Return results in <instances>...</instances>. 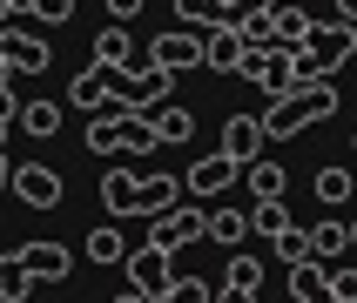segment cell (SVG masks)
Returning <instances> with one entry per match:
<instances>
[{"instance_id": "25", "label": "cell", "mask_w": 357, "mask_h": 303, "mask_svg": "<svg viewBox=\"0 0 357 303\" xmlns=\"http://www.w3.org/2000/svg\"><path fill=\"white\" fill-rule=\"evenodd\" d=\"M202 236H216V242H229V249H236L243 236H250V216H243V209H209V222H202Z\"/></svg>"}, {"instance_id": "4", "label": "cell", "mask_w": 357, "mask_h": 303, "mask_svg": "<svg viewBox=\"0 0 357 303\" xmlns=\"http://www.w3.org/2000/svg\"><path fill=\"white\" fill-rule=\"evenodd\" d=\"M202 222H209V202H169V209L149 216V242H162V249H189V242H202Z\"/></svg>"}, {"instance_id": "8", "label": "cell", "mask_w": 357, "mask_h": 303, "mask_svg": "<svg viewBox=\"0 0 357 303\" xmlns=\"http://www.w3.org/2000/svg\"><path fill=\"white\" fill-rule=\"evenodd\" d=\"M236 176H243V162H229L216 148V155H202L189 176H182V196H196V202H216L222 189H236Z\"/></svg>"}, {"instance_id": "46", "label": "cell", "mask_w": 357, "mask_h": 303, "mask_svg": "<svg viewBox=\"0 0 357 303\" xmlns=\"http://www.w3.org/2000/svg\"><path fill=\"white\" fill-rule=\"evenodd\" d=\"M0 20H7V14H0Z\"/></svg>"}, {"instance_id": "18", "label": "cell", "mask_w": 357, "mask_h": 303, "mask_svg": "<svg viewBox=\"0 0 357 303\" xmlns=\"http://www.w3.org/2000/svg\"><path fill=\"white\" fill-rule=\"evenodd\" d=\"M324 290H331V263H317V256L290 263V297H297V303H317Z\"/></svg>"}, {"instance_id": "22", "label": "cell", "mask_w": 357, "mask_h": 303, "mask_svg": "<svg viewBox=\"0 0 357 303\" xmlns=\"http://www.w3.org/2000/svg\"><path fill=\"white\" fill-rule=\"evenodd\" d=\"M20 297H34V277H27L20 249H7L0 256V303H20Z\"/></svg>"}, {"instance_id": "32", "label": "cell", "mask_w": 357, "mask_h": 303, "mask_svg": "<svg viewBox=\"0 0 357 303\" xmlns=\"http://www.w3.org/2000/svg\"><path fill=\"white\" fill-rule=\"evenodd\" d=\"M176 20H182V27H209L216 7H209V0H176Z\"/></svg>"}, {"instance_id": "33", "label": "cell", "mask_w": 357, "mask_h": 303, "mask_svg": "<svg viewBox=\"0 0 357 303\" xmlns=\"http://www.w3.org/2000/svg\"><path fill=\"white\" fill-rule=\"evenodd\" d=\"M331 303H357V270H331V290H324Z\"/></svg>"}, {"instance_id": "20", "label": "cell", "mask_w": 357, "mask_h": 303, "mask_svg": "<svg viewBox=\"0 0 357 303\" xmlns=\"http://www.w3.org/2000/svg\"><path fill=\"white\" fill-rule=\"evenodd\" d=\"M121 256H128V236H121L115 216L101 222V229H88V263H101V270H108V263H121Z\"/></svg>"}, {"instance_id": "3", "label": "cell", "mask_w": 357, "mask_h": 303, "mask_svg": "<svg viewBox=\"0 0 357 303\" xmlns=\"http://www.w3.org/2000/svg\"><path fill=\"white\" fill-rule=\"evenodd\" d=\"M115 75V101H128V108H162V101L176 95V68H108Z\"/></svg>"}, {"instance_id": "13", "label": "cell", "mask_w": 357, "mask_h": 303, "mask_svg": "<svg viewBox=\"0 0 357 303\" xmlns=\"http://www.w3.org/2000/svg\"><path fill=\"white\" fill-rule=\"evenodd\" d=\"M20 263H27L34 283H68V270H75V256L61 242H20Z\"/></svg>"}, {"instance_id": "9", "label": "cell", "mask_w": 357, "mask_h": 303, "mask_svg": "<svg viewBox=\"0 0 357 303\" xmlns=\"http://www.w3.org/2000/svg\"><path fill=\"white\" fill-rule=\"evenodd\" d=\"M236 61H243V34H236V20H229V14H216L209 27H202V68L236 75Z\"/></svg>"}, {"instance_id": "15", "label": "cell", "mask_w": 357, "mask_h": 303, "mask_svg": "<svg viewBox=\"0 0 357 303\" xmlns=\"http://www.w3.org/2000/svg\"><path fill=\"white\" fill-rule=\"evenodd\" d=\"M108 95H115V75H108V68H88V75H75V88H68V101H75V108H88V115H95V108H108Z\"/></svg>"}, {"instance_id": "30", "label": "cell", "mask_w": 357, "mask_h": 303, "mask_svg": "<svg viewBox=\"0 0 357 303\" xmlns=\"http://www.w3.org/2000/svg\"><path fill=\"white\" fill-rule=\"evenodd\" d=\"M270 249H277V263H303V256H310V229H297V222H290V229H277V236H270Z\"/></svg>"}, {"instance_id": "26", "label": "cell", "mask_w": 357, "mask_h": 303, "mask_svg": "<svg viewBox=\"0 0 357 303\" xmlns=\"http://www.w3.org/2000/svg\"><path fill=\"white\" fill-rule=\"evenodd\" d=\"M344 249H351V229H344V222H331V216H324L317 229H310V256H317V263H337Z\"/></svg>"}, {"instance_id": "28", "label": "cell", "mask_w": 357, "mask_h": 303, "mask_svg": "<svg viewBox=\"0 0 357 303\" xmlns=\"http://www.w3.org/2000/svg\"><path fill=\"white\" fill-rule=\"evenodd\" d=\"M310 189H317V202L324 209H337V202H351V169H337V162H331V169H317V182H310Z\"/></svg>"}, {"instance_id": "1", "label": "cell", "mask_w": 357, "mask_h": 303, "mask_svg": "<svg viewBox=\"0 0 357 303\" xmlns=\"http://www.w3.org/2000/svg\"><path fill=\"white\" fill-rule=\"evenodd\" d=\"M337 115V88L331 81H310V88H283V95H270V108H263V135L270 141H290V135H303L310 121H331Z\"/></svg>"}, {"instance_id": "40", "label": "cell", "mask_w": 357, "mask_h": 303, "mask_svg": "<svg viewBox=\"0 0 357 303\" xmlns=\"http://www.w3.org/2000/svg\"><path fill=\"white\" fill-rule=\"evenodd\" d=\"M209 7H216V14H229V7H243V0H209Z\"/></svg>"}, {"instance_id": "14", "label": "cell", "mask_w": 357, "mask_h": 303, "mask_svg": "<svg viewBox=\"0 0 357 303\" xmlns=\"http://www.w3.org/2000/svg\"><path fill=\"white\" fill-rule=\"evenodd\" d=\"M270 40H277V47H303V40H310V14H303L297 0H277V7H270Z\"/></svg>"}, {"instance_id": "41", "label": "cell", "mask_w": 357, "mask_h": 303, "mask_svg": "<svg viewBox=\"0 0 357 303\" xmlns=\"http://www.w3.org/2000/svg\"><path fill=\"white\" fill-rule=\"evenodd\" d=\"M7 135H14V128H7V121H0V148H7Z\"/></svg>"}, {"instance_id": "2", "label": "cell", "mask_w": 357, "mask_h": 303, "mask_svg": "<svg viewBox=\"0 0 357 303\" xmlns=\"http://www.w3.org/2000/svg\"><path fill=\"white\" fill-rule=\"evenodd\" d=\"M176 249H162V242H142V249H128V290H142L149 303H169V283H176Z\"/></svg>"}, {"instance_id": "45", "label": "cell", "mask_w": 357, "mask_h": 303, "mask_svg": "<svg viewBox=\"0 0 357 303\" xmlns=\"http://www.w3.org/2000/svg\"><path fill=\"white\" fill-rule=\"evenodd\" d=\"M351 148H357V141H351Z\"/></svg>"}, {"instance_id": "7", "label": "cell", "mask_w": 357, "mask_h": 303, "mask_svg": "<svg viewBox=\"0 0 357 303\" xmlns=\"http://www.w3.org/2000/svg\"><path fill=\"white\" fill-rule=\"evenodd\" d=\"M108 108H115V148H121V155H155V148H162L149 108H128V101H115V95H108Z\"/></svg>"}, {"instance_id": "43", "label": "cell", "mask_w": 357, "mask_h": 303, "mask_svg": "<svg viewBox=\"0 0 357 303\" xmlns=\"http://www.w3.org/2000/svg\"><path fill=\"white\" fill-rule=\"evenodd\" d=\"M0 81H14V68H7V61H0Z\"/></svg>"}, {"instance_id": "24", "label": "cell", "mask_w": 357, "mask_h": 303, "mask_svg": "<svg viewBox=\"0 0 357 303\" xmlns=\"http://www.w3.org/2000/svg\"><path fill=\"white\" fill-rule=\"evenodd\" d=\"M128 54H135V47H128V27L108 20V27L95 34V61H101V68H128Z\"/></svg>"}, {"instance_id": "31", "label": "cell", "mask_w": 357, "mask_h": 303, "mask_svg": "<svg viewBox=\"0 0 357 303\" xmlns=\"http://www.w3.org/2000/svg\"><path fill=\"white\" fill-rule=\"evenodd\" d=\"M88 148H95V155H121V148H115V108H95V121H88Z\"/></svg>"}, {"instance_id": "12", "label": "cell", "mask_w": 357, "mask_h": 303, "mask_svg": "<svg viewBox=\"0 0 357 303\" xmlns=\"http://www.w3.org/2000/svg\"><path fill=\"white\" fill-rule=\"evenodd\" d=\"M216 148H222L229 162H257L263 148H270V135H263V121H257V115H229V121H222V141H216Z\"/></svg>"}, {"instance_id": "6", "label": "cell", "mask_w": 357, "mask_h": 303, "mask_svg": "<svg viewBox=\"0 0 357 303\" xmlns=\"http://www.w3.org/2000/svg\"><path fill=\"white\" fill-rule=\"evenodd\" d=\"M0 61H7L14 75H40V68L54 61V47H47L40 34H27L20 20H0Z\"/></svg>"}, {"instance_id": "29", "label": "cell", "mask_w": 357, "mask_h": 303, "mask_svg": "<svg viewBox=\"0 0 357 303\" xmlns=\"http://www.w3.org/2000/svg\"><path fill=\"white\" fill-rule=\"evenodd\" d=\"M277 229H290L283 196H257V209H250V236H277Z\"/></svg>"}, {"instance_id": "10", "label": "cell", "mask_w": 357, "mask_h": 303, "mask_svg": "<svg viewBox=\"0 0 357 303\" xmlns=\"http://www.w3.org/2000/svg\"><path fill=\"white\" fill-rule=\"evenodd\" d=\"M14 196L27 202V209H61V196H68V182L47 169V162H27V169H14Z\"/></svg>"}, {"instance_id": "19", "label": "cell", "mask_w": 357, "mask_h": 303, "mask_svg": "<svg viewBox=\"0 0 357 303\" xmlns=\"http://www.w3.org/2000/svg\"><path fill=\"white\" fill-rule=\"evenodd\" d=\"M149 115H155V141H162V148H176V141L196 135V115L176 108V101H162V108H149Z\"/></svg>"}, {"instance_id": "35", "label": "cell", "mask_w": 357, "mask_h": 303, "mask_svg": "<svg viewBox=\"0 0 357 303\" xmlns=\"http://www.w3.org/2000/svg\"><path fill=\"white\" fill-rule=\"evenodd\" d=\"M0 121H7V128L20 121V101H14V88H7V81H0Z\"/></svg>"}, {"instance_id": "37", "label": "cell", "mask_w": 357, "mask_h": 303, "mask_svg": "<svg viewBox=\"0 0 357 303\" xmlns=\"http://www.w3.org/2000/svg\"><path fill=\"white\" fill-rule=\"evenodd\" d=\"M108 14H115V20H135V14H142V0H108Z\"/></svg>"}, {"instance_id": "16", "label": "cell", "mask_w": 357, "mask_h": 303, "mask_svg": "<svg viewBox=\"0 0 357 303\" xmlns=\"http://www.w3.org/2000/svg\"><path fill=\"white\" fill-rule=\"evenodd\" d=\"M169 202H182V176H142L135 182V216H155Z\"/></svg>"}, {"instance_id": "17", "label": "cell", "mask_w": 357, "mask_h": 303, "mask_svg": "<svg viewBox=\"0 0 357 303\" xmlns=\"http://www.w3.org/2000/svg\"><path fill=\"white\" fill-rule=\"evenodd\" d=\"M135 169H108V176H101V209H108V216H135Z\"/></svg>"}, {"instance_id": "34", "label": "cell", "mask_w": 357, "mask_h": 303, "mask_svg": "<svg viewBox=\"0 0 357 303\" xmlns=\"http://www.w3.org/2000/svg\"><path fill=\"white\" fill-rule=\"evenodd\" d=\"M34 20H54L61 27V20H75V0H34Z\"/></svg>"}, {"instance_id": "21", "label": "cell", "mask_w": 357, "mask_h": 303, "mask_svg": "<svg viewBox=\"0 0 357 303\" xmlns=\"http://www.w3.org/2000/svg\"><path fill=\"white\" fill-rule=\"evenodd\" d=\"M222 290H229V297H243V303H250V297H263V263L236 249V256H229V277H222Z\"/></svg>"}, {"instance_id": "36", "label": "cell", "mask_w": 357, "mask_h": 303, "mask_svg": "<svg viewBox=\"0 0 357 303\" xmlns=\"http://www.w3.org/2000/svg\"><path fill=\"white\" fill-rule=\"evenodd\" d=\"M0 14H14V20H34V0H0Z\"/></svg>"}, {"instance_id": "23", "label": "cell", "mask_w": 357, "mask_h": 303, "mask_svg": "<svg viewBox=\"0 0 357 303\" xmlns=\"http://www.w3.org/2000/svg\"><path fill=\"white\" fill-rule=\"evenodd\" d=\"M243 182H250L257 196H283V189H290V176H283V162H270V155L243 162Z\"/></svg>"}, {"instance_id": "44", "label": "cell", "mask_w": 357, "mask_h": 303, "mask_svg": "<svg viewBox=\"0 0 357 303\" xmlns=\"http://www.w3.org/2000/svg\"><path fill=\"white\" fill-rule=\"evenodd\" d=\"M351 249H357V222H351Z\"/></svg>"}, {"instance_id": "11", "label": "cell", "mask_w": 357, "mask_h": 303, "mask_svg": "<svg viewBox=\"0 0 357 303\" xmlns=\"http://www.w3.org/2000/svg\"><path fill=\"white\" fill-rule=\"evenodd\" d=\"M149 61L155 68H202V34L196 27H169V34H155V47H149Z\"/></svg>"}, {"instance_id": "42", "label": "cell", "mask_w": 357, "mask_h": 303, "mask_svg": "<svg viewBox=\"0 0 357 303\" xmlns=\"http://www.w3.org/2000/svg\"><path fill=\"white\" fill-rule=\"evenodd\" d=\"M243 7H277V0H243Z\"/></svg>"}, {"instance_id": "27", "label": "cell", "mask_w": 357, "mask_h": 303, "mask_svg": "<svg viewBox=\"0 0 357 303\" xmlns=\"http://www.w3.org/2000/svg\"><path fill=\"white\" fill-rule=\"evenodd\" d=\"M14 128H27V135L47 141V135H61V108H54V101H20V121H14Z\"/></svg>"}, {"instance_id": "39", "label": "cell", "mask_w": 357, "mask_h": 303, "mask_svg": "<svg viewBox=\"0 0 357 303\" xmlns=\"http://www.w3.org/2000/svg\"><path fill=\"white\" fill-rule=\"evenodd\" d=\"M337 20H357V0H337Z\"/></svg>"}, {"instance_id": "38", "label": "cell", "mask_w": 357, "mask_h": 303, "mask_svg": "<svg viewBox=\"0 0 357 303\" xmlns=\"http://www.w3.org/2000/svg\"><path fill=\"white\" fill-rule=\"evenodd\" d=\"M0 189H14V162H7V148H0Z\"/></svg>"}, {"instance_id": "5", "label": "cell", "mask_w": 357, "mask_h": 303, "mask_svg": "<svg viewBox=\"0 0 357 303\" xmlns=\"http://www.w3.org/2000/svg\"><path fill=\"white\" fill-rule=\"evenodd\" d=\"M310 54H317L324 75H337L344 61L357 54V20H310V40H303Z\"/></svg>"}]
</instances>
